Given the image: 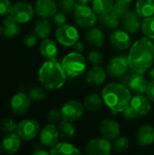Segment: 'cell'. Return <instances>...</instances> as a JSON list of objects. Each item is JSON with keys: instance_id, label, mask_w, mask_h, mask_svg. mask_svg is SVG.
I'll return each instance as SVG.
<instances>
[{"instance_id": "cell-1", "label": "cell", "mask_w": 154, "mask_h": 155, "mask_svg": "<svg viewBox=\"0 0 154 155\" xmlns=\"http://www.w3.org/2000/svg\"><path fill=\"white\" fill-rule=\"evenodd\" d=\"M129 67L139 73L145 74L154 62V44L149 37H142L132 45L128 54Z\"/></svg>"}, {"instance_id": "cell-2", "label": "cell", "mask_w": 154, "mask_h": 155, "mask_svg": "<svg viewBox=\"0 0 154 155\" xmlns=\"http://www.w3.org/2000/svg\"><path fill=\"white\" fill-rule=\"evenodd\" d=\"M103 100L113 114H122L130 104L132 94L130 90L123 84L110 83L103 90Z\"/></svg>"}, {"instance_id": "cell-3", "label": "cell", "mask_w": 154, "mask_h": 155, "mask_svg": "<svg viewBox=\"0 0 154 155\" xmlns=\"http://www.w3.org/2000/svg\"><path fill=\"white\" fill-rule=\"evenodd\" d=\"M66 73L62 64L56 59H51L42 64L38 71V81L45 89L56 90L61 88L66 80Z\"/></svg>"}, {"instance_id": "cell-4", "label": "cell", "mask_w": 154, "mask_h": 155, "mask_svg": "<svg viewBox=\"0 0 154 155\" xmlns=\"http://www.w3.org/2000/svg\"><path fill=\"white\" fill-rule=\"evenodd\" d=\"M62 66L68 76L78 77L85 71L86 60L80 53L73 52L64 57L62 61Z\"/></svg>"}, {"instance_id": "cell-5", "label": "cell", "mask_w": 154, "mask_h": 155, "mask_svg": "<svg viewBox=\"0 0 154 155\" xmlns=\"http://www.w3.org/2000/svg\"><path fill=\"white\" fill-rule=\"evenodd\" d=\"M121 81L123 84L136 94H143L146 93L149 84L143 74H139L132 69L121 76Z\"/></svg>"}, {"instance_id": "cell-6", "label": "cell", "mask_w": 154, "mask_h": 155, "mask_svg": "<svg viewBox=\"0 0 154 155\" xmlns=\"http://www.w3.org/2000/svg\"><path fill=\"white\" fill-rule=\"evenodd\" d=\"M74 19L75 23L84 28L93 27L97 22L96 13L89 7L87 5L78 4L76 9L74 10Z\"/></svg>"}, {"instance_id": "cell-7", "label": "cell", "mask_w": 154, "mask_h": 155, "mask_svg": "<svg viewBox=\"0 0 154 155\" xmlns=\"http://www.w3.org/2000/svg\"><path fill=\"white\" fill-rule=\"evenodd\" d=\"M55 37L62 45L73 46L79 40V33L74 26L65 24L57 28Z\"/></svg>"}, {"instance_id": "cell-8", "label": "cell", "mask_w": 154, "mask_h": 155, "mask_svg": "<svg viewBox=\"0 0 154 155\" xmlns=\"http://www.w3.org/2000/svg\"><path fill=\"white\" fill-rule=\"evenodd\" d=\"M84 112V105H83L78 101L72 100L65 103L63 105L61 109L62 119L74 123L78 121L83 116Z\"/></svg>"}, {"instance_id": "cell-9", "label": "cell", "mask_w": 154, "mask_h": 155, "mask_svg": "<svg viewBox=\"0 0 154 155\" xmlns=\"http://www.w3.org/2000/svg\"><path fill=\"white\" fill-rule=\"evenodd\" d=\"M40 130V125L34 119H25L17 124L16 134L22 140L29 141L36 137Z\"/></svg>"}, {"instance_id": "cell-10", "label": "cell", "mask_w": 154, "mask_h": 155, "mask_svg": "<svg viewBox=\"0 0 154 155\" xmlns=\"http://www.w3.org/2000/svg\"><path fill=\"white\" fill-rule=\"evenodd\" d=\"M34 8L26 2H17L12 6L10 15L19 23L24 24L29 22L34 16Z\"/></svg>"}, {"instance_id": "cell-11", "label": "cell", "mask_w": 154, "mask_h": 155, "mask_svg": "<svg viewBox=\"0 0 154 155\" xmlns=\"http://www.w3.org/2000/svg\"><path fill=\"white\" fill-rule=\"evenodd\" d=\"M128 57H125L123 55H118L109 61L106 68V73L111 77H121L128 71Z\"/></svg>"}, {"instance_id": "cell-12", "label": "cell", "mask_w": 154, "mask_h": 155, "mask_svg": "<svg viewBox=\"0 0 154 155\" xmlns=\"http://www.w3.org/2000/svg\"><path fill=\"white\" fill-rule=\"evenodd\" d=\"M85 152L89 155H108L112 153V144L103 137L94 138L88 143Z\"/></svg>"}, {"instance_id": "cell-13", "label": "cell", "mask_w": 154, "mask_h": 155, "mask_svg": "<svg viewBox=\"0 0 154 155\" xmlns=\"http://www.w3.org/2000/svg\"><path fill=\"white\" fill-rule=\"evenodd\" d=\"M121 24L123 28L129 34H136L142 27L141 16L135 10H129L121 18Z\"/></svg>"}, {"instance_id": "cell-14", "label": "cell", "mask_w": 154, "mask_h": 155, "mask_svg": "<svg viewBox=\"0 0 154 155\" xmlns=\"http://www.w3.org/2000/svg\"><path fill=\"white\" fill-rule=\"evenodd\" d=\"M110 41L112 45L119 50L123 51L131 46V36L124 29H115L110 35Z\"/></svg>"}, {"instance_id": "cell-15", "label": "cell", "mask_w": 154, "mask_h": 155, "mask_svg": "<svg viewBox=\"0 0 154 155\" xmlns=\"http://www.w3.org/2000/svg\"><path fill=\"white\" fill-rule=\"evenodd\" d=\"M100 134L107 140H115L121 134L120 124L112 119H104L101 122L99 126Z\"/></svg>"}, {"instance_id": "cell-16", "label": "cell", "mask_w": 154, "mask_h": 155, "mask_svg": "<svg viewBox=\"0 0 154 155\" xmlns=\"http://www.w3.org/2000/svg\"><path fill=\"white\" fill-rule=\"evenodd\" d=\"M59 135H60L59 129L55 125L47 124L43 128L41 132L40 141L44 146L52 148L58 143Z\"/></svg>"}, {"instance_id": "cell-17", "label": "cell", "mask_w": 154, "mask_h": 155, "mask_svg": "<svg viewBox=\"0 0 154 155\" xmlns=\"http://www.w3.org/2000/svg\"><path fill=\"white\" fill-rule=\"evenodd\" d=\"M58 5L54 0H37L34 5V12L42 18L52 17L57 12Z\"/></svg>"}, {"instance_id": "cell-18", "label": "cell", "mask_w": 154, "mask_h": 155, "mask_svg": "<svg viewBox=\"0 0 154 155\" xmlns=\"http://www.w3.org/2000/svg\"><path fill=\"white\" fill-rule=\"evenodd\" d=\"M30 99L31 98L24 93H18L15 94L12 97L10 103L12 111L18 115L25 114L28 111L31 104Z\"/></svg>"}, {"instance_id": "cell-19", "label": "cell", "mask_w": 154, "mask_h": 155, "mask_svg": "<svg viewBox=\"0 0 154 155\" xmlns=\"http://www.w3.org/2000/svg\"><path fill=\"white\" fill-rule=\"evenodd\" d=\"M106 79V72L103 67L94 65L85 74V82L92 86H99L104 83Z\"/></svg>"}, {"instance_id": "cell-20", "label": "cell", "mask_w": 154, "mask_h": 155, "mask_svg": "<svg viewBox=\"0 0 154 155\" xmlns=\"http://www.w3.org/2000/svg\"><path fill=\"white\" fill-rule=\"evenodd\" d=\"M149 100V98L143 94H137L131 100L130 104L139 116H144L151 111V103Z\"/></svg>"}, {"instance_id": "cell-21", "label": "cell", "mask_w": 154, "mask_h": 155, "mask_svg": "<svg viewBox=\"0 0 154 155\" xmlns=\"http://www.w3.org/2000/svg\"><path fill=\"white\" fill-rule=\"evenodd\" d=\"M136 141L142 146H148L154 143V128L151 125H143L136 134Z\"/></svg>"}, {"instance_id": "cell-22", "label": "cell", "mask_w": 154, "mask_h": 155, "mask_svg": "<svg viewBox=\"0 0 154 155\" xmlns=\"http://www.w3.org/2000/svg\"><path fill=\"white\" fill-rule=\"evenodd\" d=\"M21 138L17 134H7L2 141L3 149L7 153H15L21 145Z\"/></svg>"}, {"instance_id": "cell-23", "label": "cell", "mask_w": 154, "mask_h": 155, "mask_svg": "<svg viewBox=\"0 0 154 155\" xmlns=\"http://www.w3.org/2000/svg\"><path fill=\"white\" fill-rule=\"evenodd\" d=\"M39 50H40L42 56L47 60L55 59L58 54V47L56 44L54 43V41L51 39H47V38H44L42 41V43L40 44Z\"/></svg>"}, {"instance_id": "cell-24", "label": "cell", "mask_w": 154, "mask_h": 155, "mask_svg": "<svg viewBox=\"0 0 154 155\" xmlns=\"http://www.w3.org/2000/svg\"><path fill=\"white\" fill-rule=\"evenodd\" d=\"M4 35L8 37V38H13L15 37V35H17L20 32V25H18L19 23L10 15H7L4 21Z\"/></svg>"}, {"instance_id": "cell-25", "label": "cell", "mask_w": 154, "mask_h": 155, "mask_svg": "<svg viewBox=\"0 0 154 155\" xmlns=\"http://www.w3.org/2000/svg\"><path fill=\"white\" fill-rule=\"evenodd\" d=\"M50 154H65V155H78L81 152L73 144L69 143H60L54 145L50 150Z\"/></svg>"}, {"instance_id": "cell-26", "label": "cell", "mask_w": 154, "mask_h": 155, "mask_svg": "<svg viewBox=\"0 0 154 155\" xmlns=\"http://www.w3.org/2000/svg\"><path fill=\"white\" fill-rule=\"evenodd\" d=\"M135 11L141 17L146 18L154 15V0H138Z\"/></svg>"}, {"instance_id": "cell-27", "label": "cell", "mask_w": 154, "mask_h": 155, "mask_svg": "<svg viewBox=\"0 0 154 155\" xmlns=\"http://www.w3.org/2000/svg\"><path fill=\"white\" fill-rule=\"evenodd\" d=\"M87 43L93 47H101L104 43V35L98 28H91L85 35Z\"/></svg>"}, {"instance_id": "cell-28", "label": "cell", "mask_w": 154, "mask_h": 155, "mask_svg": "<svg viewBox=\"0 0 154 155\" xmlns=\"http://www.w3.org/2000/svg\"><path fill=\"white\" fill-rule=\"evenodd\" d=\"M102 97L97 94H88L84 101V107L90 112H96L101 109L103 104Z\"/></svg>"}, {"instance_id": "cell-29", "label": "cell", "mask_w": 154, "mask_h": 155, "mask_svg": "<svg viewBox=\"0 0 154 155\" xmlns=\"http://www.w3.org/2000/svg\"><path fill=\"white\" fill-rule=\"evenodd\" d=\"M113 4H114L113 0H93L92 1L93 9L99 15L110 13L113 9Z\"/></svg>"}, {"instance_id": "cell-30", "label": "cell", "mask_w": 154, "mask_h": 155, "mask_svg": "<svg viewBox=\"0 0 154 155\" xmlns=\"http://www.w3.org/2000/svg\"><path fill=\"white\" fill-rule=\"evenodd\" d=\"M51 32V25L46 20V18H43L38 20L34 25V34L38 38L44 39L46 38Z\"/></svg>"}, {"instance_id": "cell-31", "label": "cell", "mask_w": 154, "mask_h": 155, "mask_svg": "<svg viewBox=\"0 0 154 155\" xmlns=\"http://www.w3.org/2000/svg\"><path fill=\"white\" fill-rule=\"evenodd\" d=\"M98 22L101 26L106 28V29H113L118 26L119 25V18L115 16L112 12L102 15L98 18Z\"/></svg>"}, {"instance_id": "cell-32", "label": "cell", "mask_w": 154, "mask_h": 155, "mask_svg": "<svg viewBox=\"0 0 154 155\" xmlns=\"http://www.w3.org/2000/svg\"><path fill=\"white\" fill-rule=\"evenodd\" d=\"M60 135L64 139H72L75 134V129L71 122L62 120L58 126Z\"/></svg>"}, {"instance_id": "cell-33", "label": "cell", "mask_w": 154, "mask_h": 155, "mask_svg": "<svg viewBox=\"0 0 154 155\" xmlns=\"http://www.w3.org/2000/svg\"><path fill=\"white\" fill-rule=\"evenodd\" d=\"M142 31L143 35L150 39L154 40V15L144 18L142 23Z\"/></svg>"}, {"instance_id": "cell-34", "label": "cell", "mask_w": 154, "mask_h": 155, "mask_svg": "<svg viewBox=\"0 0 154 155\" xmlns=\"http://www.w3.org/2000/svg\"><path fill=\"white\" fill-rule=\"evenodd\" d=\"M59 9L64 14H71L76 9L78 3L76 0H59L58 2Z\"/></svg>"}, {"instance_id": "cell-35", "label": "cell", "mask_w": 154, "mask_h": 155, "mask_svg": "<svg viewBox=\"0 0 154 155\" xmlns=\"http://www.w3.org/2000/svg\"><path fill=\"white\" fill-rule=\"evenodd\" d=\"M129 5H126L124 3H122V2H119V1H116L114 4H113V9H112V13L117 16L119 19L122 18L128 11H129V7H128Z\"/></svg>"}, {"instance_id": "cell-36", "label": "cell", "mask_w": 154, "mask_h": 155, "mask_svg": "<svg viewBox=\"0 0 154 155\" xmlns=\"http://www.w3.org/2000/svg\"><path fill=\"white\" fill-rule=\"evenodd\" d=\"M130 145V142L128 138L126 137H120L115 139L113 143V150L117 153H123L125 152Z\"/></svg>"}, {"instance_id": "cell-37", "label": "cell", "mask_w": 154, "mask_h": 155, "mask_svg": "<svg viewBox=\"0 0 154 155\" xmlns=\"http://www.w3.org/2000/svg\"><path fill=\"white\" fill-rule=\"evenodd\" d=\"M46 92L41 87H33L29 92V97L34 101H42L46 98Z\"/></svg>"}, {"instance_id": "cell-38", "label": "cell", "mask_w": 154, "mask_h": 155, "mask_svg": "<svg viewBox=\"0 0 154 155\" xmlns=\"http://www.w3.org/2000/svg\"><path fill=\"white\" fill-rule=\"evenodd\" d=\"M16 128H17V124L11 119H5L2 121L0 124L1 131L5 134H11V133L16 132Z\"/></svg>"}, {"instance_id": "cell-39", "label": "cell", "mask_w": 154, "mask_h": 155, "mask_svg": "<svg viewBox=\"0 0 154 155\" xmlns=\"http://www.w3.org/2000/svg\"><path fill=\"white\" fill-rule=\"evenodd\" d=\"M88 60L90 61L91 64L94 65H98L103 62V54L99 51H92L89 54Z\"/></svg>"}, {"instance_id": "cell-40", "label": "cell", "mask_w": 154, "mask_h": 155, "mask_svg": "<svg viewBox=\"0 0 154 155\" xmlns=\"http://www.w3.org/2000/svg\"><path fill=\"white\" fill-rule=\"evenodd\" d=\"M53 23L55 25H57L58 27L59 26H62V25H65L66 24V16H65V14L64 13H63L62 11L61 12H59V13H55L53 16Z\"/></svg>"}, {"instance_id": "cell-41", "label": "cell", "mask_w": 154, "mask_h": 155, "mask_svg": "<svg viewBox=\"0 0 154 155\" xmlns=\"http://www.w3.org/2000/svg\"><path fill=\"white\" fill-rule=\"evenodd\" d=\"M12 4L9 0H0V15H7L11 13Z\"/></svg>"}, {"instance_id": "cell-42", "label": "cell", "mask_w": 154, "mask_h": 155, "mask_svg": "<svg viewBox=\"0 0 154 155\" xmlns=\"http://www.w3.org/2000/svg\"><path fill=\"white\" fill-rule=\"evenodd\" d=\"M47 119L50 123L54 124V123H59V121L62 119V114L61 111H58L56 109H53L48 112L47 114Z\"/></svg>"}, {"instance_id": "cell-43", "label": "cell", "mask_w": 154, "mask_h": 155, "mask_svg": "<svg viewBox=\"0 0 154 155\" xmlns=\"http://www.w3.org/2000/svg\"><path fill=\"white\" fill-rule=\"evenodd\" d=\"M123 116L127 119V120H133V119H136L139 117V115L137 114V113L134 111V109L131 106V104H129L123 112H122Z\"/></svg>"}, {"instance_id": "cell-44", "label": "cell", "mask_w": 154, "mask_h": 155, "mask_svg": "<svg viewBox=\"0 0 154 155\" xmlns=\"http://www.w3.org/2000/svg\"><path fill=\"white\" fill-rule=\"evenodd\" d=\"M36 43H37V36L35 34L27 35L24 39V44L26 47H33L36 45Z\"/></svg>"}, {"instance_id": "cell-45", "label": "cell", "mask_w": 154, "mask_h": 155, "mask_svg": "<svg viewBox=\"0 0 154 155\" xmlns=\"http://www.w3.org/2000/svg\"><path fill=\"white\" fill-rule=\"evenodd\" d=\"M146 94H147V97L152 102H154V80H152V82L148 84V86L146 89Z\"/></svg>"}, {"instance_id": "cell-46", "label": "cell", "mask_w": 154, "mask_h": 155, "mask_svg": "<svg viewBox=\"0 0 154 155\" xmlns=\"http://www.w3.org/2000/svg\"><path fill=\"white\" fill-rule=\"evenodd\" d=\"M73 47H74V51H75V52H78V53H81V52L84 51V45L83 42H81V41H79V40L73 45Z\"/></svg>"}, {"instance_id": "cell-47", "label": "cell", "mask_w": 154, "mask_h": 155, "mask_svg": "<svg viewBox=\"0 0 154 155\" xmlns=\"http://www.w3.org/2000/svg\"><path fill=\"white\" fill-rule=\"evenodd\" d=\"M34 155H40V154L48 155V154H50V152H46V151H44V150H43V149L36 148V150L34 152Z\"/></svg>"}, {"instance_id": "cell-48", "label": "cell", "mask_w": 154, "mask_h": 155, "mask_svg": "<svg viewBox=\"0 0 154 155\" xmlns=\"http://www.w3.org/2000/svg\"><path fill=\"white\" fill-rule=\"evenodd\" d=\"M76 1L78 4H81V5H87L88 3H90L93 0H76Z\"/></svg>"}, {"instance_id": "cell-49", "label": "cell", "mask_w": 154, "mask_h": 155, "mask_svg": "<svg viewBox=\"0 0 154 155\" xmlns=\"http://www.w3.org/2000/svg\"><path fill=\"white\" fill-rule=\"evenodd\" d=\"M149 75H150V77L152 78V80H154V67L150 70V72H149Z\"/></svg>"}, {"instance_id": "cell-50", "label": "cell", "mask_w": 154, "mask_h": 155, "mask_svg": "<svg viewBox=\"0 0 154 155\" xmlns=\"http://www.w3.org/2000/svg\"><path fill=\"white\" fill-rule=\"evenodd\" d=\"M116 1H119V2L124 3V4H126V5H130V4L133 2V0H116Z\"/></svg>"}, {"instance_id": "cell-51", "label": "cell", "mask_w": 154, "mask_h": 155, "mask_svg": "<svg viewBox=\"0 0 154 155\" xmlns=\"http://www.w3.org/2000/svg\"><path fill=\"white\" fill-rule=\"evenodd\" d=\"M3 149V145H2V143L0 142V153H1V150Z\"/></svg>"}, {"instance_id": "cell-52", "label": "cell", "mask_w": 154, "mask_h": 155, "mask_svg": "<svg viewBox=\"0 0 154 155\" xmlns=\"http://www.w3.org/2000/svg\"><path fill=\"white\" fill-rule=\"evenodd\" d=\"M0 34H1V30H0Z\"/></svg>"}]
</instances>
